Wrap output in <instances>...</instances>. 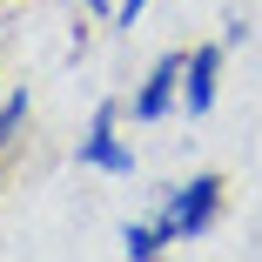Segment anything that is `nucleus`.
Here are the masks:
<instances>
[{"instance_id": "nucleus-1", "label": "nucleus", "mask_w": 262, "mask_h": 262, "mask_svg": "<svg viewBox=\"0 0 262 262\" xmlns=\"http://www.w3.org/2000/svg\"><path fill=\"white\" fill-rule=\"evenodd\" d=\"M215 215H222V175H188V182H175L168 188V202H162V222L175 229V242H195V235H208L215 229Z\"/></svg>"}, {"instance_id": "nucleus-2", "label": "nucleus", "mask_w": 262, "mask_h": 262, "mask_svg": "<svg viewBox=\"0 0 262 262\" xmlns=\"http://www.w3.org/2000/svg\"><path fill=\"white\" fill-rule=\"evenodd\" d=\"M121 101H101L88 135L74 141V168H94V175H135V148L121 141Z\"/></svg>"}, {"instance_id": "nucleus-3", "label": "nucleus", "mask_w": 262, "mask_h": 262, "mask_svg": "<svg viewBox=\"0 0 262 262\" xmlns=\"http://www.w3.org/2000/svg\"><path fill=\"white\" fill-rule=\"evenodd\" d=\"M182 61H188V54H162V61L135 81V94H128V121L155 128V121L182 115Z\"/></svg>"}, {"instance_id": "nucleus-4", "label": "nucleus", "mask_w": 262, "mask_h": 262, "mask_svg": "<svg viewBox=\"0 0 262 262\" xmlns=\"http://www.w3.org/2000/svg\"><path fill=\"white\" fill-rule=\"evenodd\" d=\"M222 61H229V40L188 47V61H182V115H188V121H202L208 108H215V94H222Z\"/></svg>"}, {"instance_id": "nucleus-5", "label": "nucleus", "mask_w": 262, "mask_h": 262, "mask_svg": "<svg viewBox=\"0 0 262 262\" xmlns=\"http://www.w3.org/2000/svg\"><path fill=\"white\" fill-rule=\"evenodd\" d=\"M168 242H175V229H168L162 215H148V222H128V229H121V255H128V262H155Z\"/></svg>"}, {"instance_id": "nucleus-6", "label": "nucleus", "mask_w": 262, "mask_h": 262, "mask_svg": "<svg viewBox=\"0 0 262 262\" xmlns=\"http://www.w3.org/2000/svg\"><path fill=\"white\" fill-rule=\"evenodd\" d=\"M27 121H34V94H27V88H14L7 101H0V162H7V155L20 148Z\"/></svg>"}, {"instance_id": "nucleus-7", "label": "nucleus", "mask_w": 262, "mask_h": 262, "mask_svg": "<svg viewBox=\"0 0 262 262\" xmlns=\"http://www.w3.org/2000/svg\"><path fill=\"white\" fill-rule=\"evenodd\" d=\"M61 7H81L88 20H115V7H108V0H61Z\"/></svg>"}]
</instances>
